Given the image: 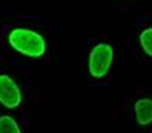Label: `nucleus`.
<instances>
[{
  "instance_id": "1",
  "label": "nucleus",
  "mask_w": 152,
  "mask_h": 133,
  "mask_svg": "<svg viewBox=\"0 0 152 133\" xmlns=\"http://www.w3.org/2000/svg\"><path fill=\"white\" fill-rule=\"evenodd\" d=\"M10 44L26 57L39 58L46 52V41L39 32L26 28H15L10 32Z\"/></svg>"
},
{
  "instance_id": "2",
  "label": "nucleus",
  "mask_w": 152,
  "mask_h": 133,
  "mask_svg": "<svg viewBox=\"0 0 152 133\" xmlns=\"http://www.w3.org/2000/svg\"><path fill=\"white\" fill-rule=\"evenodd\" d=\"M114 58V51L111 44L100 43L89 54V72L94 78H103L109 72Z\"/></svg>"
},
{
  "instance_id": "3",
  "label": "nucleus",
  "mask_w": 152,
  "mask_h": 133,
  "mask_svg": "<svg viewBox=\"0 0 152 133\" xmlns=\"http://www.w3.org/2000/svg\"><path fill=\"white\" fill-rule=\"evenodd\" d=\"M22 103L20 87L10 75H0V104L6 109H15Z\"/></svg>"
},
{
  "instance_id": "4",
  "label": "nucleus",
  "mask_w": 152,
  "mask_h": 133,
  "mask_svg": "<svg viewBox=\"0 0 152 133\" xmlns=\"http://www.w3.org/2000/svg\"><path fill=\"white\" fill-rule=\"evenodd\" d=\"M135 110V118L140 126H148L152 122V100L151 98H141L134 106Z\"/></svg>"
},
{
  "instance_id": "5",
  "label": "nucleus",
  "mask_w": 152,
  "mask_h": 133,
  "mask_svg": "<svg viewBox=\"0 0 152 133\" xmlns=\"http://www.w3.org/2000/svg\"><path fill=\"white\" fill-rule=\"evenodd\" d=\"M0 133H22V130L12 116L3 115L0 116Z\"/></svg>"
},
{
  "instance_id": "6",
  "label": "nucleus",
  "mask_w": 152,
  "mask_h": 133,
  "mask_svg": "<svg viewBox=\"0 0 152 133\" xmlns=\"http://www.w3.org/2000/svg\"><path fill=\"white\" fill-rule=\"evenodd\" d=\"M140 44H141L143 51L149 57H152V28H148L140 34Z\"/></svg>"
}]
</instances>
